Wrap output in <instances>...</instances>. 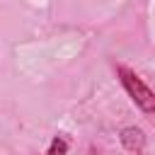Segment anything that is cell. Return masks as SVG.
Segmentation results:
<instances>
[{"label":"cell","instance_id":"3957f363","mask_svg":"<svg viewBox=\"0 0 155 155\" xmlns=\"http://www.w3.org/2000/svg\"><path fill=\"white\" fill-rule=\"evenodd\" d=\"M46 155H68V143H65L63 138H53Z\"/></svg>","mask_w":155,"mask_h":155},{"label":"cell","instance_id":"6da1fadb","mask_svg":"<svg viewBox=\"0 0 155 155\" xmlns=\"http://www.w3.org/2000/svg\"><path fill=\"white\" fill-rule=\"evenodd\" d=\"M116 73L121 75V82H124L126 92L131 94V99H133L143 111H148V114L155 111V94H153V90H150L133 70H128V68H124V65H119Z\"/></svg>","mask_w":155,"mask_h":155},{"label":"cell","instance_id":"7a4b0ae2","mask_svg":"<svg viewBox=\"0 0 155 155\" xmlns=\"http://www.w3.org/2000/svg\"><path fill=\"white\" fill-rule=\"evenodd\" d=\"M121 143H124L126 150H133L136 153V150H140L145 145V133L140 128H136V126H128V128L121 131Z\"/></svg>","mask_w":155,"mask_h":155}]
</instances>
